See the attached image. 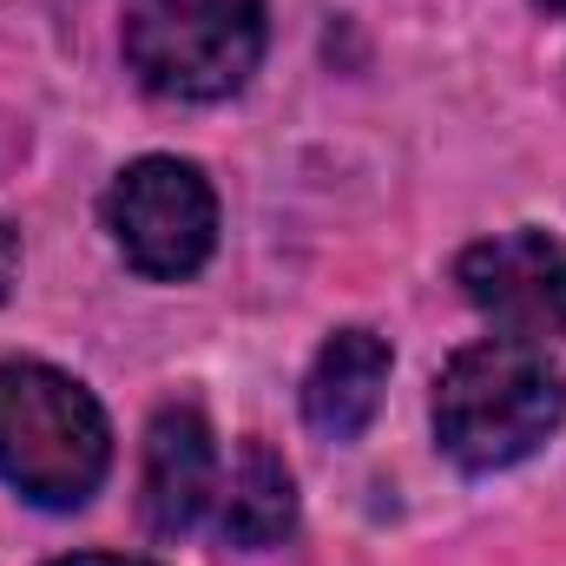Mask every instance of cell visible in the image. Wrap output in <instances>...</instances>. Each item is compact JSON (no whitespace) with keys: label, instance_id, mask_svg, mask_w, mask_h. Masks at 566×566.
<instances>
[{"label":"cell","instance_id":"obj_5","mask_svg":"<svg viewBox=\"0 0 566 566\" xmlns=\"http://www.w3.org/2000/svg\"><path fill=\"white\" fill-rule=\"evenodd\" d=\"M454 283L481 316H494L521 343L566 336V244H554L547 231H507L461 251Z\"/></svg>","mask_w":566,"mask_h":566},{"label":"cell","instance_id":"obj_8","mask_svg":"<svg viewBox=\"0 0 566 566\" xmlns=\"http://www.w3.org/2000/svg\"><path fill=\"white\" fill-rule=\"evenodd\" d=\"M296 527V481L264 441H244L224 494V541L231 547H277Z\"/></svg>","mask_w":566,"mask_h":566},{"label":"cell","instance_id":"obj_6","mask_svg":"<svg viewBox=\"0 0 566 566\" xmlns=\"http://www.w3.org/2000/svg\"><path fill=\"white\" fill-rule=\"evenodd\" d=\"M145 527L178 541L198 527V514L211 507L218 494V448H211V428L191 402H171L158 409L145 428Z\"/></svg>","mask_w":566,"mask_h":566},{"label":"cell","instance_id":"obj_7","mask_svg":"<svg viewBox=\"0 0 566 566\" xmlns=\"http://www.w3.org/2000/svg\"><path fill=\"white\" fill-rule=\"evenodd\" d=\"M382 389H389V343L376 329H336L303 376V422L323 441H356L376 422Z\"/></svg>","mask_w":566,"mask_h":566},{"label":"cell","instance_id":"obj_4","mask_svg":"<svg viewBox=\"0 0 566 566\" xmlns=\"http://www.w3.org/2000/svg\"><path fill=\"white\" fill-rule=\"evenodd\" d=\"M106 231L139 277H191L218 244V198L198 165L185 158H139L106 191Z\"/></svg>","mask_w":566,"mask_h":566},{"label":"cell","instance_id":"obj_11","mask_svg":"<svg viewBox=\"0 0 566 566\" xmlns=\"http://www.w3.org/2000/svg\"><path fill=\"white\" fill-rule=\"evenodd\" d=\"M541 7H547V13H560V20H566V0H541Z\"/></svg>","mask_w":566,"mask_h":566},{"label":"cell","instance_id":"obj_10","mask_svg":"<svg viewBox=\"0 0 566 566\" xmlns=\"http://www.w3.org/2000/svg\"><path fill=\"white\" fill-rule=\"evenodd\" d=\"M53 566H151V560H119V554H73V560H53Z\"/></svg>","mask_w":566,"mask_h":566},{"label":"cell","instance_id":"obj_3","mask_svg":"<svg viewBox=\"0 0 566 566\" xmlns=\"http://www.w3.org/2000/svg\"><path fill=\"white\" fill-rule=\"evenodd\" d=\"M126 60L158 99H224L264 60V0H126Z\"/></svg>","mask_w":566,"mask_h":566},{"label":"cell","instance_id":"obj_9","mask_svg":"<svg viewBox=\"0 0 566 566\" xmlns=\"http://www.w3.org/2000/svg\"><path fill=\"white\" fill-rule=\"evenodd\" d=\"M13 271H20V238H13V224L0 218V303H7V290H13Z\"/></svg>","mask_w":566,"mask_h":566},{"label":"cell","instance_id":"obj_2","mask_svg":"<svg viewBox=\"0 0 566 566\" xmlns=\"http://www.w3.org/2000/svg\"><path fill=\"white\" fill-rule=\"evenodd\" d=\"M113 434L99 402L46 369V363H7L0 369V481L33 507H86L106 481Z\"/></svg>","mask_w":566,"mask_h":566},{"label":"cell","instance_id":"obj_1","mask_svg":"<svg viewBox=\"0 0 566 566\" xmlns=\"http://www.w3.org/2000/svg\"><path fill=\"white\" fill-rule=\"evenodd\" d=\"M566 422V369L547 356V343L488 336L461 349L434 382V441L468 474H494L547 448V434Z\"/></svg>","mask_w":566,"mask_h":566}]
</instances>
